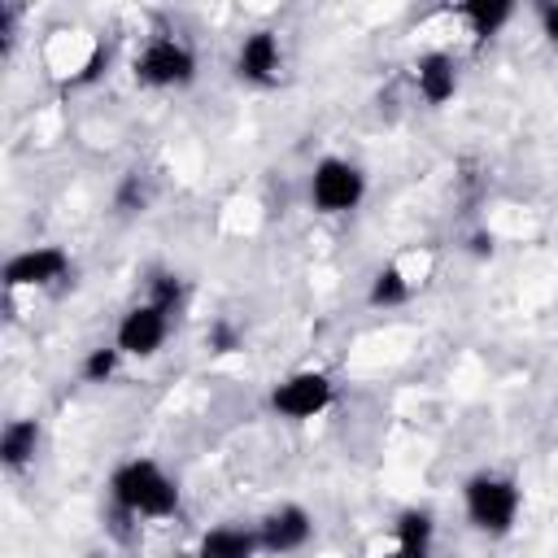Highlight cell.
Listing matches in <instances>:
<instances>
[{
  "label": "cell",
  "mask_w": 558,
  "mask_h": 558,
  "mask_svg": "<svg viewBox=\"0 0 558 558\" xmlns=\"http://www.w3.org/2000/svg\"><path fill=\"white\" fill-rule=\"evenodd\" d=\"M118 362H122L118 344H96V349L83 357V379H87V384H109V379L118 375Z\"/></svg>",
  "instance_id": "cell-17"
},
{
  "label": "cell",
  "mask_w": 558,
  "mask_h": 558,
  "mask_svg": "<svg viewBox=\"0 0 558 558\" xmlns=\"http://www.w3.org/2000/svg\"><path fill=\"white\" fill-rule=\"evenodd\" d=\"M39 440H44L39 418H9L4 432H0V462H4V471H13V475L26 471L35 462V453H39Z\"/></svg>",
  "instance_id": "cell-11"
},
{
  "label": "cell",
  "mask_w": 558,
  "mask_h": 558,
  "mask_svg": "<svg viewBox=\"0 0 558 558\" xmlns=\"http://www.w3.org/2000/svg\"><path fill=\"white\" fill-rule=\"evenodd\" d=\"M432 536H436V523L427 510H401L392 523L397 549L388 558H432Z\"/></svg>",
  "instance_id": "cell-13"
},
{
  "label": "cell",
  "mask_w": 558,
  "mask_h": 558,
  "mask_svg": "<svg viewBox=\"0 0 558 558\" xmlns=\"http://www.w3.org/2000/svg\"><path fill=\"white\" fill-rule=\"evenodd\" d=\"M109 501L135 519H170L179 510V484L153 458H126L109 475Z\"/></svg>",
  "instance_id": "cell-1"
},
{
  "label": "cell",
  "mask_w": 558,
  "mask_h": 558,
  "mask_svg": "<svg viewBox=\"0 0 558 558\" xmlns=\"http://www.w3.org/2000/svg\"><path fill=\"white\" fill-rule=\"evenodd\" d=\"M283 70V48H279V35L275 31H253L240 39L235 48V74L253 87H270Z\"/></svg>",
  "instance_id": "cell-8"
},
{
  "label": "cell",
  "mask_w": 558,
  "mask_h": 558,
  "mask_svg": "<svg viewBox=\"0 0 558 558\" xmlns=\"http://www.w3.org/2000/svg\"><path fill=\"white\" fill-rule=\"evenodd\" d=\"M144 205H148V192L140 187V174H126L122 187H118V209H122V214H135V209H144Z\"/></svg>",
  "instance_id": "cell-18"
},
{
  "label": "cell",
  "mask_w": 558,
  "mask_h": 558,
  "mask_svg": "<svg viewBox=\"0 0 558 558\" xmlns=\"http://www.w3.org/2000/svg\"><path fill=\"white\" fill-rule=\"evenodd\" d=\"M414 87H418V96L427 105H445L458 92V65H453V57L449 52H436V48L423 52L414 61Z\"/></svg>",
  "instance_id": "cell-10"
},
{
  "label": "cell",
  "mask_w": 558,
  "mask_h": 558,
  "mask_svg": "<svg viewBox=\"0 0 558 558\" xmlns=\"http://www.w3.org/2000/svg\"><path fill=\"white\" fill-rule=\"evenodd\" d=\"M170 310L153 305V301H135L122 318H118V331H113V344L122 357H153L161 353L166 336H170Z\"/></svg>",
  "instance_id": "cell-5"
},
{
  "label": "cell",
  "mask_w": 558,
  "mask_h": 558,
  "mask_svg": "<svg viewBox=\"0 0 558 558\" xmlns=\"http://www.w3.org/2000/svg\"><path fill=\"white\" fill-rule=\"evenodd\" d=\"M331 379L323 375V371H292V375H283L275 388H270V410L279 414V418H292V423H301V418H314V414H323L327 405H331Z\"/></svg>",
  "instance_id": "cell-6"
},
{
  "label": "cell",
  "mask_w": 558,
  "mask_h": 558,
  "mask_svg": "<svg viewBox=\"0 0 558 558\" xmlns=\"http://www.w3.org/2000/svg\"><path fill=\"white\" fill-rule=\"evenodd\" d=\"M458 13L466 17L475 39H488V35H497L514 17V4L510 0H466V4H458Z\"/></svg>",
  "instance_id": "cell-14"
},
{
  "label": "cell",
  "mask_w": 558,
  "mask_h": 558,
  "mask_svg": "<svg viewBox=\"0 0 558 558\" xmlns=\"http://www.w3.org/2000/svg\"><path fill=\"white\" fill-rule=\"evenodd\" d=\"M209 349H214V353L240 349V331H235L231 323H214V327H209Z\"/></svg>",
  "instance_id": "cell-19"
},
{
  "label": "cell",
  "mask_w": 558,
  "mask_h": 558,
  "mask_svg": "<svg viewBox=\"0 0 558 558\" xmlns=\"http://www.w3.org/2000/svg\"><path fill=\"white\" fill-rule=\"evenodd\" d=\"M70 253L61 244H35L4 262V288H52L70 279Z\"/></svg>",
  "instance_id": "cell-7"
},
{
  "label": "cell",
  "mask_w": 558,
  "mask_h": 558,
  "mask_svg": "<svg viewBox=\"0 0 558 558\" xmlns=\"http://www.w3.org/2000/svg\"><path fill=\"white\" fill-rule=\"evenodd\" d=\"M310 536H314V519H310V510H301L292 501L279 506V510H270L257 523V541H262L266 554H296Z\"/></svg>",
  "instance_id": "cell-9"
},
{
  "label": "cell",
  "mask_w": 558,
  "mask_h": 558,
  "mask_svg": "<svg viewBox=\"0 0 558 558\" xmlns=\"http://www.w3.org/2000/svg\"><path fill=\"white\" fill-rule=\"evenodd\" d=\"M462 506H466V519L475 532L484 536H506L519 519V506H523V488L501 475V471H475L466 484H462Z\"/></svg>",
  "instance_id": "cell-2"
},
{
  "label": "cell",
  "mask_w": 558,
  "mask_h": 558,
  "mask_svg": "<svg viewBox=\"0 0 558 558\" xmlns=\"http://www.w3.org/2000/svg\"><path fill=\"white\" fill-rule=\"evenodd\" d=\"M410 292H414V279H405V270H401V266H379V270H375V279H371L366 301H371L375 310H392V305H405V301H410Z\"/></svg>",
  "instance_id": "cell-15"
},
{
  "label": "cell",
  "mask_w": 558,
  "mask_h": 558,
  "mask_svg": "<svg viewBox=\"0 0 558 558\" xmlns=\"http://www.w3.org/2000/svg\"><path fill=\"white\" fill-rule=\"evenodd\" d=\"M262 549L257 527H240V523H218L201 536L196 558H253Z\"/></svg>",
  "instance_id": "cell-12"
},
{
  "label": "cell",
  "mask_w": 558,
  "mask_h": 558,
  "mask_svg": "<svg viewBox=\"0 0 558 558\" xmlns=\"http://www.w3.org/2000/svg\"><path fill=\"white\" fill-rule=\"evenodd\" d=\"M536 17H541V35L549 44H558V0H541L536 4Z\"/></svg>",
  "instance_id": "cell-20"
},
{
  "label": "cell",
  "mask_w": 558,
  "mask_h": 558,
  "mask_svg": "<svg viewBox=\"0 0 558 558\" xmlns=\"http://www.w3.org/2000/svg\"><path fill=\"white\" fill-rule=\"evenodd\" d=\"M366 196V174L349 157H323L310 174V205L318 214H349Z\"/></svg>",
  "instance_id": "cell-3"
},
{
  "label": "cell",
  "mask_w": 558,
  "mask_h": 558,
  "mask_svg": "<svg viewBox=\"0 0 558 558\" xmlns=\"http://www.w3.org/2000/svg\"><path fill=\"white\" fill-rule=\"evenodd\" d=\"M196 78V57L183 39L157 35L135 57V83L140 87H187Z\"/></svg>",
  "instance_id": "cell-4"
},
{
  "label": "cell",
  "mask_w": 558,
  "mask_h": 558,
  "mask_svg": "<svg viewBox=\"0 0 558 558\" xmlns=\"http://www.w3.org/2000/svg\"><path fill=\"white\" fill-rule=\"evenodd\" d=\"M144 301H153V305L179 314V305H183V279L170 275V270H153V275H148V296H144Z\"/></svg>",
  "instance_id": "cell-16"
}]
</instances>
